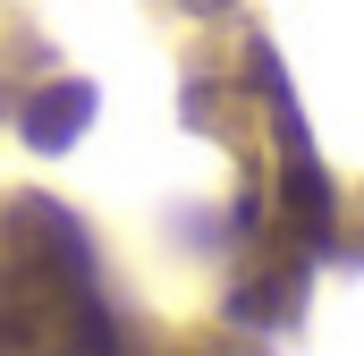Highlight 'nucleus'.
I'll return each mask as SVG.
<instances>
[{"instance_id":"f257e3e1","label":"nucleus","mask_w":364,"mask_h":356,"mask_svg":"<svg viewBox=\"0 0 364 356\" xmlns=\"http://www.w3.org/2000/svg\"><path fill=\"white\" fill-rule=\"evenodd\" d=\"M0 356H110L77 229L43 204H26L17 238H0Z\"/></svg>"}]
</instances>
